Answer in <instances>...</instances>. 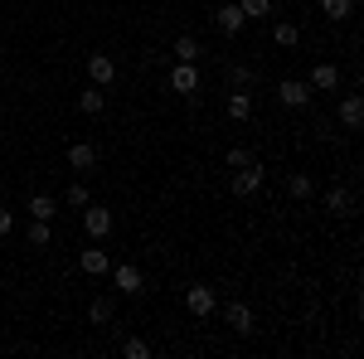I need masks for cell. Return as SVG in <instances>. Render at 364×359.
<instances>
[{
	"mask_svg": "<svg viewBox=\"0 0 364 359\" xmlns=\"http://www.w3.org/2000/svg\"><path fill=\"white\" fill-rule=\"evenodd\" d=\"M214 20H219V29H224V34H238V29L248 25V15H243L238 5H219V15H214Z\"/></svg>",
	"mask_w": 364,
	"mask_h": 359,
	"instance_id": "30bf717a",
	"label": "cell"
},
{
	"mask_svg": "<svg viewBox=\"0 0 364 359\" xmlns=\"http://www.w3.org/2000/svg\"><path fill=\"white\" fill-rule=\"evenodd\" d=\"M68 166L73 170H92L97 166V146H92V141H73V146H68Z\"/></svg>",
	"mask_w": 364,
	"mask_h": 359,
	"instance_id": "5b68a950",
	"label": "cell"
},
{
	"mask_svg": "<svg viewBox=\"0 0 364 359\" xmlns=\"http://www.w3.org/2000/svg\"><path fill=\"white\" fill-rule=\"evenodd\" d=\"M277 102H282V107H306V102H311V87L296 83V78H282V83H277Z\"/></svg>",
	"mask_w": 364,
	"mask_h": 359,
	"instance_id": "3957f363",
	"label": "cell"
},
{
	"mask_svg": "<svg viewBox=\"0 0 364 359\" xmlns=\"http://www.w3.org/2000/svg\"><path fill=\"white\" fill-rule=\"evenodd\" d=\"M360 122H364V102H360V97H345V102H340V127L355 132Z\"/></svg>",
	"mask_w": 364,
	"mask_h": 359,
	"instance_id": "4fadbf2b",
	"label": "cell"
},
{
	"mask_svg": "<svg viewBox=\"0 0 364 359\" xmlns=\"http://www.w3.org/2000/svg\"><path fill=\"white\" fill-rule=\"evenodd\" d=\"M224 161H228V170H243V166H257V161H252V151H243V146H233V151H228Z\"/></svg>",
	"mask_w": 364,
	"mask_h": 359,
	"instance_id": "cb8c5ba5",
	"label": "cell"
},
{
	"mask_svg": "<svg viewBox=\"0 0 364 359\" xmlns=\"http://www.w3.org/2000/svg\"><path fill=\"white\" fill-rule=\"evenodd\" d=\"M170 87H175V92H195L199 87L195 63H175V68H170Z\"/></svg>",
	"mask_w": 364,
	"mask_h": 359,
	"instance_id": "52a82bcc",
	"label": "cell"
},
{
	"mask_svg": "<svg viewBox=\"0 0 364 359\" xmlns=\"http://www.w3.org/2000/svg\"><path fill=\"white\" fill-rule=\"evenodd\" d=\"M49 238H54V233H49V219L29 223V243H34V248H49Z\"/></svg>",
	"mask_w": 364,
	"mask_h": 359,
	"instance_id": "44dd1931",
	"label": "cell"
},
{
	"mask_svg": "<svg viewBox=\"0 0 364 359\" xmlns=\"http://www.w3.org/2000/svg\"><path fill=\"white\" fill-rule=\"evenodd\" d=\"M112 282H117V291L136 296V291H141V267H136V262H122V267L112 272Z\"/></svg>",
	"mask_w": 364,
	"mask_h": 359,
	"instance_id": "8992f818",
	"label": "cell"
},
{
	"mask_svg": "<svg viewBox=\"0 0 364 359\" xmlns=\"http://www.w3.org/2000/svg\"><path fill=\"white\" fill-rule=\"evenodd\" d=\"M257 190H262V170L257 166H243L233 175V194H238V199H248V194H257Z\"/></svg>",
	"mask_w": 364,
	"mask_h": 359,
	"instance_id": "277c9868",
	"label": "cell"
},
{
	"mask_svg": "<svg viewBox=\"0 0 364 359\" xmlns=\"http://www.w3.org/2000/svg\"><path fill=\"white\" fill-rule=\"evenodd\" d=\"M29 214H34V219H54L58 199H54V194H34V199H29Z\"/></svg>",
	"mask_w": 364,
	"mask_h": 359,
	"instance_id": "e0dca14e",
	"label": "cell"
},
{
	"mask_svg": "<svg viewBox=\"0 0 364 359\" xmlns=\"http://www.w3.org/2000/svg\"><path fill=\"white\" fill-rule=\"evenodd\" d=\"M321 10H326L331 20H350V10H355V0H321Z\"/></svg>",
	"mask_w": 364,
	"mask_h": 359,
	"instance_id": "7402d4cb",
	"label": "cell"
},
{
	"mask_svg": "<svg viewBox=\"0 0 364 359\" xmlns=\"http://www.w3.org/2000/svg\"><path fill=\"white\" fill-rule=\"evenodd\" d=\"M10 228H15V214H10V209H0V238H5Z\"/></svg>",
	"mask_w": 364,
	"mask_h": 359,
	"instance_id": "83f0119b",
	"label": "cell"
},
{
	"mask_svg": "<svg viewBox=\"0 0 364 359\" xmlns=\"http://www.w3.org/2000/svg\"><path fill=\"white\" fill-rule=\"evenodd\" d=\"M83 228H87V238H107L112 233V209H102V204L87 209L83 204Z\"/></svg>",
	"mask_w": 364,
	"mask_h": 359,
	"instance_id": "6da1fadb",
	"label": "cell"
},
{
	"mask_svg": "<svg viewBox=\"0 0 364 359\" xmlns=\"http://www.w3.org/2000/svg\"><path fill=\"white\" fill-rule=\"evenodd\" d=\"M78 267H83L87 277H102L107 267H112V262H107V252H102V248H83V257H78Z\"/></svg>",
	"mask_w": 364,
	"mask_h": 359,
	"instance_id": "8fae6325",
	"label": "cell"
},
{
	"mask_svg": "<svg viewBox=\"0 0 364 359\" xmlns=\"http://www.w3.org/2000/svg\"><path fill=\"white\" fill-rule=\"evenodd\" d=\"M287 190H291V199H311V175H291Z\"/></svg>",
	"mask_w": 364,
	"mask_h": 359,
	"instance_id": "d4e9b609",
	"label": "cell"
},
{
	"mask_svg": "<svg viewBox=\"0 0 364 359\" xmlns=\"http://www.w3.org/2000/svg\"><path fill=\"white\" fill-rule=\"evenodd\" d=\"M68 204H73V209H83V204H87V190H83V185H73V190H68Z\"/></svg>",
	"mask_w": 364,
	"mask_h": 359,
	"instance_id": "4316f807",
	"label": "cell"
},
{
	"mask_svg": "<svg viewBox=\"0 0 364 359\" xmlns=\"http://www.w3.org/2000/svg\"><path fill=\"white\" fill-rule=\"evenodd\" d=\"M326 209L340 214V219H350V214H355V194H350V190H331V194H326Z\"/></svg>",
	"mask_w": 364,
	"mask_h": 359,
	"instance_id": "7c38bea8",
	"label": "cell"
},
{
	"mask_svg": "<svg viewBox=\"0 0 364 359\" xmlns=\"http://www.w3.org/2000/svg\"><path fill=\"white\" fill-rule=\"evenodd\" d=\"M102 102H107V92H102L97 83L87 87V92H78V107H83L87 117H97V112H102Z\"/></svg>",
	"mask_w": 364,
	"mask_h": 359,
	"instance_id": "2e32d148",
	"label": "cell"
},
{
	"mask_svg": "<svg viewBox=\"0 0 364 359\" xmlns=\"http://www.w3.org/2000/svg\"><path fill=\"white\" fill-rule=\"evenodd\" d=\"M311 87H321V92H336V87H340V68H336V63H316V73H311Z\"/></svg>",
	"mask_w": 364,
	"mask_h": 359,
	"instance_id": "9c48e42d",
	"label": "cell"
},
{
	"mask_svg": "<svg viewBox=\"0 0 364 359\" xmlns=\"http://www.w3.org/2000/svg\"><path fill=\"white\" fill-rule=\"evenodd\" d=\"M224 321H228V331H233V335H248V331H252V311H248L243 301H233V306H228V311H224Z\"/></svg>",
	"mask_w": 364,
	"mask_h": 359,
	"instance_id": "ba28073f",
	"label": "cell"
},
{
	"mask_svg": "<svg viewBox=\"0 0 364 359\" xmlns=\"http://www.w3.org/2000/svg\"><path fill=\"white\" fill-rule=\"evenodd\" d=\"M238 10L248 20H262V15H272V0H238Z\"/></svg>",
	"mask_w": 364,
	"mask_h": 359,
	"instance_id": "603a6c76",
	"label": "cell"
},
{
	"mask_svg": "<svg viewBox=\"0 0 364 359\" xmlns=\"http://www.w3.org/2000/svg\"><path fill=\"white\" fill-rule=\"evenodd\" d=\"M228 117H233V122H248L252 117V97L248 92H233V97H228Z\"/></svg>",
	"mask_w": 364,
	"mask_h": 359,
	"instance_id": "ac0fdd59",
	"label": "cell"
},
{
	"mask_svg": "<svg viewBox=\"0 0 364 359\" xmlns=\"http://www.w3.org/2000/svg\"><path fill=\"white\" fill-rule=\"evenodd\" d=\"M199 58V39L195 34H180V39H175V63H195Z\"/></svg>",
	"mask_w": 364,
	"mask_h": 359,
	"instance_id": "9a60e30c",
	"label": "cell"
},
{
	"mask_svg": "<svg viewBox=\"0 0 364 359\" xmlns=\"http://www.w3.org/2000/svg\"><path fill=\"white\" fill-rule=\"evenodd\" d=\"M87 316H92V321H97V326H107V321H112V316H117V306L107 301V296H97V301L87 306Z\"/></svg>",
	"mask_w": 364,
	"mask_h": 359,
	"instance_id": "d6986e66",
	"label": "cell"
},
{
	"mask_svg": "<svg viewBox=\"0 0 364 359\" xmlns=\"http://www.w3.org/2000/svg\"><path fill=\"white\" fill-rule=\"evenodd\" d=\"M87 78L97 87H112L117 83V63H112V54H87Z\"/></svg>",
	"mask_w": 364,
	"mask_h": 359,
	"instance_id": "7a4b0ae2",
	"label": "cell"
},
{
	"mask_svg": "<svg viewBox=\"0 0 364 359\" xmlns=\"http://www.w3.org/2000/svg\"><path fill=\"white\" fill-rule=\"evenodd\" d=\"M185 301H190L195 316H209V311H214V291H209V286H190V296H185Z\"/></svg>",
	"mask_w": 364,
	"mask_h": 359,
	"instance_id": "5bb4252c",
	"label": "cell"
},
{
	"mask_svg": "<svg viewBox=\"0 0 364 359\" xmlns=\"http://www.w3.org/2000/svg\"><path fill=\"white\" fill-rule=\"evenodd\" d=\"M122 355H127V359H146V355H151V345H146L141 335H132V340L122 345Z\"/></svg>",
	"mask_w": 364,
	"mask_h": 359,
	"instance_id": "484cf974",
	"label": "cell"
},
{
	"mask_svg": "<svg viewBox=\"0 0 364 359\" xmlns=\"http://www.w3.org/2000/svg\"><path fill=\"white\" fill-rule=\"evenodd\" d=\"M272 39H277L282 49H291V44H296V39H301V29L291 25V20H282V25H277V29H272Z\"/></svg>",
	"mask_w": 364,
	"mask_h": 359,
	"instance_id": "ffe728a7",
	"label": "cell"
}]
</instances>
